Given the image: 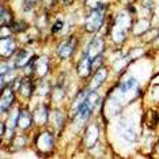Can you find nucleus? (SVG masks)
I'll return each mask as SVG.
<instances>
[{"instance_id":"c85d7f7f","label":"nucleus","mask_w":159,"mask_h":159,"mask_svg":"<svg viewBox=\"0 0 159 159\" xmlns=\"http://www.w3.org/2000/svg\"><path fill=\"white\" fill-rule=\"evenodd\" d=\"M66 2H67V0H66Z\"/></svg>"},{"instance_id":"7ed1b4c3","label":"nucleus","mask_w":159,"mask_h":159,"mask_svg":"<svg viewBox=\"0 0 159 159\" xmlns=\"http://www.w3.org/2000/svg\"><path fill=\"white\" fill-rule=\"evenodd\" d=\"M98 101H99V97H98V94H97V93H90V94H87L84 102L82 103L80 109L78 110L79 117H80V121H86L90 117V116H91L94 107H95L97 103H98Z\"/></svg>"},{"instance_id":"9b49d317","label":"nucleus","mask_w":159,"mask_h":159,"mask_svg":"<svg viewBox=\"0 0 159 159\" xmlns=\"http://www.w3.org/2000/svg\"><path fill=\"white\" fill-rule=\"evenodd\" d=\"M14 101V93L11 89H3V94H2V99H0V106H2V111H6L11 106Z\"/></svg>"},{"instance_id":"bb28decb","label":"nucleus","mask_w":159,"mask_h":159,"mask_svg":"<svg viewBox=\"0 0 159 159\" xmlns=\"http://www.w3.org/2000/svg\"><path fill=\"white\" fill-rule=\"evenodd\" d=\"M45 3H46V4H52L53 0H45Z\"/></svg>"},{"instance_id":"4be33fe9","label":"nucleus","mask_w":159,"mask_h":159,"mask_svg":"<svg viewBox=\"0 0 159 159\" xmlns=\"http://www.w3.org/2000/svg\"><path fill=\"white\" fill-rule=\"evenodd\" d=\"M53 91H55V94H56V95L53 97V98H55V101H60L61 98H63L64 90H61L60 87H55V90H53Z\"/></svg>"},{"instance_id":"f03ea898","label":"nucleus","mask_w":159,"mask_h":159,"mask_svg":"<svg viewBox=\"0 0 159 159\" xmlns=\"http://www.w3.org/2000/svg\"><path fill=\"white\" fill-rule=\"evenodd\" d=\"M103 12H105V4H99L97 8H94L93 12L86 19V23H84L86 30L90 31V33L98 30L102 26V22H103Z\"/></svg>"},{"instance_id":"dca6fc26","label":"nucleus","mask_w":159,"mask_h":159,"mask_svg":"<svg viewBox=\"0 0 159 159\" xmlns=\"http://www.w3.org/2000/svg\"><path fill=\"white\" fill-rule=\"evenodd\" d=\"M34 71L37 72L38 75L44 76V75L48 72V60L46 57H39V59L34 63Z\"/></svg>"},{"instance_id":"5701e85b","label":"nucleus","mask_w":159,"mask_h":159,"mask_svg":"<svg viewBox=\"0 0 159 159\" xmlns=\"http://www.w3.org/2000/svg\"><path fill=\"white\" fill-rule=\"evenodd\" d=\"M7 35L10 37V29L7 26H2V31H0V38H7Z\"/></svg>"},{"instance_id":"0eeeda50","label":"nucleus","mask_w":159,"mask_h":159,"mask_svg":"<svg viewBox=\"0 0 159 159\" xmlns=\"http://www.w3.org/2000/svg\"><path fill=\"white\" fill-rule=\"evenodd\" d=\"M53 143H55V139L49 132H44L42 135H39L37 140V146L41 151H50L53 147Z\"/></svg>"},{"instance_id":"6ab92c4d","label":"nucleus","mask_w":159,"mask_h":159,"mask_svg":"<svg viewBox=\"0 0 159 159\" xmlns=\"http://www.w3.org/2000/svg\"><path fill=\"white\" fill-rule=\"evenodd\" d=\"M52 122H55L56 126H57V129H61V126H63L64 124V116L61 111L59 110H55L52 113Z\"/></svg>"},{"instance_id":"20e7f679","label":"nucleus","mask_w":159,"mask_h":159,"mask_svg":"<svg viewBox=\"0 0 159 159\" xmlns=\"http://www.w3.org/2000/svg\"><path fill=\"white\" fill-rule=\"evenodd\" d=\"M75 46H76V38H75V37H70L67 41H64L63 44L59 46V56L63 57V59L70 57L72 53H74Z\"/></svg>"},{"instance_id":"4468645a","label":"nucleus","mask_w":159,"mask_h":159,"mask_svg":"<svg viewBox=\"0 0 159 159\" xmlns=\"http://www.w3.org/2000/svg\"><path fill=\"white\" fill-rule=\"evenodd\" d=\"M31 120H33V117H31V114L29 113L27 110H20L19 116H18V124L16 125L20 126L22 129H26L30 126Z\"/></svg>"},{"instance_id":"ddd939ff","label":"nucleus","mask_w":159,"mask_h":159,"mask_svg":"<svg viewBox=\"0 0 159 159\" xmlns=\"http://www.w3.org/2000/svg\"><path fill=\"white\" fill-rule=\"evenodd\" d=\"M106 76H107V71L105 70V68H101V70H98V71H97V74L94 75V78H93L91 83H90V89L93 90V89L99 87V86L105 82Z\"/></svg>"},{"instance_id":"412c9836","label":"nucleus","mask_w":159,"mask_h":159,"mask_svg":"<svg viewBox=\"0 0 159 159\" xmlns=\"http://www.w3.org/2000/svg\"><path fill=\"white\" fill-rule=\"evenodd\" d=\"M0 22H2V26H6L11 22V15L10 12H7L6 8H2V12H0Z\"/></svg>"},{"instance_id":"aec40b11","label":"nucleus","mask_w":159,"mask_h":159,"mask_svg":"<svg viewBox=\"0 0 159 159\" xmlns=\"http://www.w3.org/2000/svg\"><path fill=\"white\" fill-rule=\"evenodd\" d=\"M20 93L23 94L25 97H30L31 94V82L30 79H26V80L23 82V84H20Z\"/></svg>"},{"instance_id":"f8f14e48","label":"nucleus","mask_w":159,"mask_h":159,"mask_svg":"<svg viewBox=\"0 0 159 159\" xmlns=\"http://www.w3.org/2000/svg\"><path fill=\"white\" fill-rule=\"evenodd\" d=\"M30 59H31V52H29V50H20L15 57V64H14V67L15 68L26 67L27 64L30 63Z\"/></svg>"},{"instance_id":"393cba45","label":"nucleus","mask_w":159,"mask_h":159,"mask_svg":"<svg viewBox=\"0 0 159 159\" xmlns=\"http://www.w3.org/2000/svg\"><path fill=\"white\" fill-rule=\"evenodd\" d=\"M102 61H103V60H102V57H101V56H97L95 59L93 60V68H94V70H95L97 67H99V66H101V63H102Z\"/></svg>"},{"instance_id":"f257e3e1","label":"nucleus","mask_w":159,"mask_h":159,"mask_svg":"<svg viewBox=\"0 0 159 159\" xmlns=\"http://www.w3.org/2000/svg\"><path fill=\"white\" fill-rule=\"evenodd\" d=\"M131 27V16L126 12H120L116 18V23L111 31L113 39L116 42H121L126 37V31Z\"/></svg>"},{"instance_id":"2eb2a0df","label":"nucleus","mask_w":159,"mask_h":159,"mask_svg":"<svg viewBox=\"0 0 159 159\" xmlns=\"http://www.w3.org/2000/svg\"><path fill=\"white\" fill-rule=\"evenodd\" d=\"M33 118L37 124H45L46 120H48V111H46V109L44 106H39L34 110Z\"/></svg>"},{"instance_id":"6e6552de","label":"nucleus","mask_w":159,"mask_h":159,"mask_svg":"<svg viewBox=\"0 0 159 159\" xmlns=\"http://www.w3.org/2000/svg\"><path fill=\"white\" fill-rule=\"evenodd\" d=\"M91 68H93V59L87 55H83V59L79 61V64H78V74L80 75L82 78H84L90 74Z\"/></svg>"},{"instance_id":"39448f33","label":"nucleus","mask_w":159,"mask_h":159,"mask_svg":"<svg viewBox=\"0 0 159 159\" xmlns=\"http://www.w3.org/2000/svg\"><path fill=\"white\" fill-rule=\"evenodd\" d=\"M118 131H120V135L124 140L129 143H133L136 140V131L132 128V126H129L124 120L120 121V125H118Z\"/></svg>"},{"instance_id":"9d476101","label":"nucleus","mask_w":159,"mask_h":159,"mask_svg":"<svg viewBox=\"0 0 159 159\" xmlns=\"http://www.w3.org/2000/svg\"><path fill=\"white\" fill-rule=\"evenodd\" d=\"M14 50H15V42L10 37L2 38V41H0V52H2V56L7 57V56L12 55Z\"/></svg>"},{"instance_id":"a878e982","label":"nucleus","mask_w":159,"mask_h":159,"mask_svg":"<svg viewBox=\"0 0 159 159\" xmlns=\"http://www.w3.org/2000/svg\"><path fill=\"white\" fill-rule=\"evenodd\" d=\"M61 27H63V22H61V20H59V22H56V25L53 26V31H59Z\"/></svg>"},{"instance_id":"f3484780","label":"nucleus","mask_w":159,"mask_h":159,"mask_svg":"<svg viewBox=\"0 0 159 159\" xmlns=\"http://www.w3.org/2000/svg\"><path fill=\"white\" fill-rule=\"evenodd\" d=\"M137 89V82H136V79L135 78H128L124 83H121V86H120V90L122 93H129V91H132V90H136Z\"/></svg>"},{"instance_id":"1a4fd4ad","label":"nucleus","mask_w":159,"mask_h":159,"mask_svg":"<svg viewBox=\"0 0 159 159\" xmlns=\"http://www.w3.org/2000/svg\"><path fill=\"white\" fill-rule=\"evenodd\" d=\"M98 140V128L95 125H90L86 129V135H84V143L87 147H93L94 144Z\"/></svg>"},{"instance_id":"b1692460","label":"nucleus","mask_w":159,"mask_h":159,"mask_svg":"<svg viewBox=\"0 0 159 159\" xmlns=\"http://www.w3.org/2000/svg\"><path fill=\"white\" fill-rule=\"evenodd\" d=\"M99 2H101V0H87L86 3H87L89 7H91V8L94 10V8H97V7L99 6Z\"/></svg>"},{"instance_id":"cd10ccee","label":"nucleus","mask_w":159,"mask_h":159,"mask_svg":"<svg viewBox=\"0 0 159 159\" xmlns=\"http://www.w3.org/2000/svg\"><path fill=\"white\" fill-rule=\"evenodd\" d=\"M27 2H30V3H33V2H35V0H27Z\"/></svg>"},{"instance_id":"423d86ee","label":"nucleus","mask_w":159,"mask_h":159,"mask_svg":"<svg viewBox=\"0 0 159 159\" xmlns=\"http://www.w3.org/2000/svg\"><path fill=\"white\" fill-rule=\"evenodd\" d=\"M102 50H103V41H102V38H94L91 41V44L89 45L87 50L84 52V55L90 56L94 60L97 56H99L101 53H102Z\"/></svg>"},{"instance_id":"a211bd4d","label":"nucleus","mask_w":159,"mask_h":159,"mask_svg":"<svg viewBox=\"0 0 159 159\" xmlns=\"http://www.w3.org/2000/svg\"><path fill=\"white\" fill-rule=\"evenodd\" d=\"M148 29H150V22L146 19H140L135 26V34H143Z\"/></svg>"}]
</instances>
